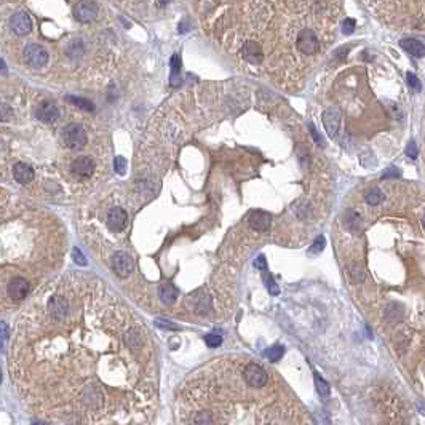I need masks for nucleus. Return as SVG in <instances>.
Masks as SVG:
<instances>
[{
    "instance_id": "c85d7f7f",
    "label": "nucleus",
    "mask_w": 425,
    "mask_h": 425,
    "mask_svg": "<svg viewBox=\"0 0 425 425\" xmlns=\"http://www.w3.org/2000/svg\"><path fill=\"white\" fill-rule=\"evenodd\" d=\"M114 170L120 176H123L126 173V160L123 157H115L114 158Z\"/></svg>"
},
{
    "instance_id": "a878e982",
    "label": "nucleus",
    "mask_w": 425,
    "mask_h": 425,
    "mask_svg": "<svg viewBox=\"0 0 425 425\" xmlns=\"http://www.w3.org/2000/svg\"><path fill=\"white\" fill-rule=\"evenodd\" d=\"M315 387H317V390H318V393H320V397H323V398H328V397H329L331 389H329V385H328L326 380L321 379L318 374H315Z\"/></svg>"
},
{
    "instance_id": "ea45409f",
    "label": "nucleus",
    "mask_w": 425,
    "mask_h": 425,
    "mask_svg": "<svg viewBox=\"0 0 425 425\" xmlns=\"http://www.w3.org/2000/svg\"><path fill=\"white\" fill-rule=\"evenodd\" d=\"M155 325H157L158 328H167V329H178V326H176V325L170 323V321H163V320H157V321H155Z\"/></svg>"
},
{
    "instance_id": "c9c22d12",
    "label": "nucleus",
    "mask_w": 425,
    "mask_h": 425,
    "mask_svg": "<svg viewBox=\"0 0 425 425\" xmlns=\"http://www.w3.org/2000/svg\"><path fill=\"white\" fill-rule=\"evenodd\" d=\"M309 130H310V133H312L313 141L317 142V145H320V147H325V141H323V138H321V135H320L318 131H317V128H315V125H313V123H310V125H309Z\"/></svg>"
},
{
    "instance_id": "f03ea898",
    "label": "nucleus",
    "mask_w": 425,
    "mask_h": 425,
    "mask_svg": "<svg viewBox=\"0 0 425 425\" xmlns=\"http://www.w3.org/2000/svg\"><path fill=\"white\" fill-rule=\"evenodd\" d=\"M296 48L299 53H302L305 56L315 54L320 50V40H318V35L315 34L313 29H310V27L299 29L298 35H296Z\"/></svg>"
},
{
    "instance_id": "4468645a",
    "label": "nucleus",
    "mask_w": 425,
    "mask_h": 425,
    "mask_svg": "<svg viewBox=\"0 0 425 425\" xmlns=\"http://www.w3.org/2000/svg\"><path fill=\"white\" fill-rule=\"evenodd\" d=\"M35 115H37L39 120L45 122V123H51V122H54L58 119V117H60V110H58V107L53 104V102L45 101V102H42V104L37 107Z\"/></svg>"
},
{
    "instance_id": "dca6fc26",
    "label": "nucleus",
    "mask_w": 425,
    "mask_h": 425,
    "mask_svg": "<svg viewBox=\"0 0 425 425\" xmlns=\"http://www.w3.org/2000/svg\"><path fill=\"white\" fill-rule=\"evenodd\" d=\"M13 176L20 184H27L34 179V170L27 163H16L13 167Z\"/></svg>"
},
{
    "instance_id": "393cba45",
    "label": "nucleus",
    "mask_w": 425,
    "mask_h": 425,
    "mask_svg": "<svg viewBox=\"0 0 425 425\" xmlns=\"http://www.w3.org/2000/svg\"><path fill=\"white\" fill-rule=\"evenodd\" d=\"M285 354V348L282 345H273V347H269L266 352H264V355L267 357V360L270 361H278Z\"/></svg>"
},
{
    "instance_id": "c756f323",
    "label": "nucleus",
    "mask_w": 425,
    "mask_h": 425,
    "mask_svg": "<svg viewBox=\"0 0 425 425\" xmlns=\"http://www.w3.org/2000/svg\"><path fill=\"white\" fill-rule=\"evenodd\" d=\"M406 80H408V85H409V86L414 88V91H420L422 83H420V80L417 79L416 74H413V72H408V74H406Z\"/></svg>"
},
{
    "instance_id": "7ed1b4c3",
    "label": "nucleus",
    "mask_w": 425,
    "mask_h": 425,
    "mask_svg": "<svg viewBox=\"0 0 425 425\" xmlns=\"http://www.w3.org/2000/svg\"><path fill=\"white\" fill-rule=\"evenodd\" d=\"M63 142L72 151H80L86 144V133L80 125L70 123L63 130Z\"/></svg>"
},
{
    "instance_id": "f8f14e48",
    "label": "nucleus",
    "mask_w": 425,
    "mask_h": 425,
    "mask_svg": "<svg viewBox=\"0 0 425 425\" xmlns=\"http://www.w3.org/2000/svg\"><path fill=\"white\" fill-rule=\"evenodd\" d=\"M95 171V162L90 157H79L72 163V173L79 178H90Z\"/></svg>"
},
{
    "instance_id": "ddd939ff",
    "label": "nucleus",
    "mask_w": 425,
    "mask_h": 425,
    "mask_svg": "<svg viewBox=\"0 0 425 425\" xmlns=\"http://www.w3.org/2000/svg\"><path fill=\"white\" fill-rule=\"evenodd\" d=\"M248 223H250L251 229L257 232H266L272 224V216L266 211H253L248 217Z\"/></svg>"
},
{
    "instance_id": "bb28decb",
    "label": "nucleus",
    "mask_w": 425,
    "mask_h": 425,
    "mask_svg": "<svg viewBox=\"0 0 425 425\" xmlns=\"http://www.w3.org/2000/svg\"><path fill=\"white\" fill-rule=\"evenodd\" d=\"M262 278H264V283H266V286H267V289H269L270 294H273V296H278V294H280V288L276 286V283H275V280H273L272 275L264 273Z\"/></svg>"
},
{
    "instance_id": "f704fd0d",
    "label": "nucleus",
    "mask_w": 425,
    "mask_h": 425,
    "mask_svg": "<svg viewBox=\"0 0 425 425\" xmlns=\"http://www.w3.org/2000/svg\"><path fill=\"white\" fill-rule=\"evenodd\" d=\"M323 248H325V237L320 235V237L313 242V245L310 246L309 253H320V251H323Z\"/></svg>"
},
{
    "instance_id": "58836bf2",
    "label": "nucleus",
    "mask_w": 425,
    "mask_h": 425,
    "mask_svg": "<svg viewBox=\"0 0 425 425\" xmlns=\"http://www.w3.org/2000/svg\"><path fill=\"white\" fill-rule=\"evenodd\" d=\"M254 267H256V269H261V270H266V269H267L266 257H264L262 254H261L259 257H256V261H254Z\"/></svg>"
},
{
    "instance_id": "1a4fd4ad",
    "label": "nucleus",
    "mask_w": 425,
    "mask_h": 425,
    "mask_svg": "<svg viewBox=\"0 0 425 425\" xmlns=\"http://www.w3.org/2000/svg\"><path fill=\"white\" fill-rule=\"evenodd\" d=\"M323 125H325V130L329 138H336L339 131V125H341V114L338 112V109L334 107H328L325 112H323Z\"/></svg>"
},
{
    "instance_id": "5701e85b",
    "label": "nucleus",
    "mask_w": 425,
    "mask_h": 425,
    "mask_svg": "<svg viewBox=\"0 0 425 425\" xmlns=\"http://www.w3.org/2000/svg\"><path fill=\"white\" fill-rule=\"evenodd\" d=\"M364 200H366V203H369V205H379V203H382L385 200V195L380 192L379 189H369L368 192L364 194Z\"/></svg>"
},
{
    "instance_id": "cd10ccee",
    "label": "nucleus",
    "mask_w": 425,
    "mask_h": 425,
    "mask_svg": "<svg viewBox=\"0 0 425 425\" xmlns=\"http://www.w3.org/2000/svg\"><path fill=\"white\" fill-rule=\"evenodd\" d=\"M8 336H10V331H8V326L5 321H0V348H5V344L8 341Z\"/></svg>"
},
{
    "instance_id": "9b49d317",
    "label": "nucleus",
    "mask_w": 425,
    "mask_h": 425,
    "mask_svg": "<svg viewBox=\"0 0 425 425\" xmlns=\"http://www.w3.org/2000/svg\"><path fill=\"white\" fill-rule=\"evenodd\" d=\"M29 289H31V286L24 278H13L7 286V292L13 301H23L27 296Z\"/></svg>"
},
{
    "instance_id": "f3484780",
    "label": "nucleus",
    "mask_w": 425,
    "mask_h": 425,
    "mask_svg": "<svg viewBox=\"0 0 425 425\" xmlns=\"http://www.w3.org/2000/svg\"><path fill=\"white\" fill-rule=\"evenodd\" d=\"M400 47L416 58H422L425 54V45L417 39H403L400 40Z\"/></svg>"
},
{
    "instance_id": "72a5a7b5",
    "label": "nucleus",
    "mask_w": 425,
    "mask_h": 425,
    "mask_svg": "<svg viewBox=\"0 0 425 425\" xmlns=\"http://www.w3.org/2000/svg\"><path fill=\"white\" fill-rule=\"evenodd\" d=\"M354 31H355V20H352V18L345 20L342 23V32L345 35H350V34H354Z\"/></svg>"
},
{
    "instance_id": "6ab92c4d",
    "label": "nucleus",
    "mask_w": 425,
    "mask_h": 425,
    "mask_svg": "<svg viewBox=\"0 0 425 425\" xmlns=\"http://www.w3.org/2000/svg\"><path fill=\"white\" fill-rule=\"evenodd\" d=\"M176 299H178V289H176V286L171 283L162 285V288H160V301L165 305H173Z\"/></svg>"
},
{
    "instance_id": "39448f33",
    "label": "nucleus",
    "mask_w": 425,
    "mask_h": 425,
    "mask_svg": "<svg viewBox=\"0 0 425 425\" xmlns=\"http://www.w3.org/2000/svg\"><path fill=\"white\" fill-rule=\"evenodd\" d=\"M24 58L29 66L43 67L48 63V51L43 47L37 45V43H31V45H27L24 50Z\"/></svg>"
},
{
    "instance_id": "b1692460",
    "label": "nucleus",
    "mask_w": 425,
    "mask_h": 425,
    "mask_svg": "<svg viewBox=\"0 0 425 425\" xmlns=\"http://www.w3.org/2000/svg\"><path fill=\"white\" fill-rule=\"evenodd\" d=\"M67 99H69L74 106H77V107H80V109H83V110H86V112H93V110H95V104H93V102L88 101V99H85V98L69 96Z\"/></svg>"
},
{
    "instance_id": "4c0bfd02",
    "label": "nucleus",
    "mask_w": 425,
    "mask_h": 425,
    "mask_svg": "<svg viewBox=\"0 0 425 425\" xmlns=\"http://www.w3.org/2000/svg\"><path fill=\"white\" fill-rule=\"evenodd\" d=\"M406 155L409 158H416L417 157V145H416V142H409L406 145Z\"/></svg>"
},
{
    "instance_id": "a19ab883",
    "label": "nucleus",
    "mask_w": 425,
    "mask_h": 425,
    "mask_svg": "<svg viewBox=\"0 0 425 425\" xmlns=\"http://www.w3.org/2000/svg\"><path fill=\"white\" fill-rule=\"evenodd\" d=\"M423 226H425V217H423Z\"/></svg>"
},
{
    "instance_id": "2eb2a0df",
    "label": "nucleus",
    "mask_w": 425,
    "mask_h": 425,
    "mask_svg": "<svg viewBox=\"0 0 425 425\" xmlns=\"http://www.w3.org/2000/svg\"><path fill=\"white\" fill-rule=\"evenodd\" d=\"M107 226L114 232H122L126 226V213L122 208H112L107 214Z\"/></svg>"
},
{
    "instance_id": "0eeeda50",
    "label": "nucleus",
    "mask_w": 425,
    "mask_h": 425,
    "mask_svg": "<svg viewBox=\"0 0 425 425\" xmlns=\"http://www.w3.org/2000/svg\"><path fill=\"white\" fill-rule=\"evenodd\" d=\"M133 267H135V264H133V259H131L128 254L125 253H117L112 259V269L114 272L122 276V278H126L131 272H133Z\"/></svg>"
},
{
    "instance_id": "aec40b11",
    "label": "nucleus",
    "mask_w": 425,
    "mask_h": 425,
    "mask_svg": "<svg viewBox=\"0 0 425 425\" xmlns=\"http://www.w3.org/2000/svg\"><path fill=\"white\" fill-rule=\"evenodd\" d=\"M345 224H347L350 232L360 233L361 232V216H360V213L355 211V210H348L345 213Z\"/></svg>"
},
{
    "instance_id": "4be33fe9",
    "label": "nucleus",
    "mask_w": 425,
    "mask_h": 425,
    "mask_svg": "<svg viewBox=\"0 0 425 425\" xmlns=\"http://www.w3.org/2000/svg\"><path fill=\"white\" fill-rule=\"evenodd\" d=\"M364 269L363 266H360V264H355V266H350L348 267V278H350V282H354V283H360L364 280Z\"/></svg>"
},
{
    "instance_id": "423d86ee",
    "label": "nucleus",
    "mask_w": 425,
    "mask_h": 425,
    "mask_svg": "<svg viewBox=\"0 0 425 425\" xmlns=\"http://www.w3.org/2000/svg\"><path fill=\"white\" fill-rule=\"evenodd\" d=\"M242 56L246 63L250 64H259L264 61V53L261 45L256 40H246L242 47Z\"/></svg>"
},
{
    "instance_id": "2f4dec72",
    "label": "nucleus",
    "mask_w": 425,
    "mask_h": 425,
    "mask_svg": "<svg viewBox=\"0 0 425 425\" xmlns=\"http://www.w3.org/2000/svg\"><path fill=\"white\" fill-rule=\"evenodd\" d=\"M11 115H13V110L8 104H5V102H0V122H7L11 119Z\"/></svg>"
},
{
    "instance_id": "20e7f679",
    "label": "nucleus",
    "mask_w": 425,
    "mask_h": 425,
    "mask_svg": "<svg viewBox=\"0 0 425 425\" xmlns=\"http://www.w3.org/2000/svg\"><path fill=\"white\" fill-rule=\"evenodd\" d=\"M243 380L245 382L253 387V389H262V387H266L267 382H269V376L267 373L264 371L259 364H254V363H250V364H246L245 368H243Z\"/></svg>"
},
{
    "instance_id": "e433bc0d",
    "label": "nucleus",
    "mask_w": 425,
    "mask_h": 425,
    "mask_svg": "<svg viewBox=\"0 0 425 425\" xmlns=\"http://www.w3.org/2000/svg\"><path fill=\"white\" fill-rule=\"evenodd\" d=\"M72 257H74L76 264H79V266H86V257L83 256V253L79 250V248H74V254H72Z\"/></svg>"
},
{
    "instance_id": "9d476101",
    "label": "nucleus",
    "mask_w": 425,
    "mask_h": 425,
    "mask_svg": "<svg viewBox=\"0 0 425 425\" xmlns=\"http://www.w3.org/2000/svg\"><path fill=\"white\" fill-rule=\"evenodd\" d=\"M98 14V5L95 2H79L74 7V16L80 23H91Z\"/></svg>"
},
{
    "instance_id": "f257e3e1",
    "label": "nucleus",
    "mask_w": 425,
    "mask_h": 425,
    "mask_svg": "<svg viewBox=\"0 0 425 425\" xmlns=\"http://www.w3.org/2000/svg\"><path fill=\"white\" fill-rule=\"evenodd\" d=\"M88 320L69 309L20 328L10 374L35 417L56 425H145L158 379L141 325Z\"/></svg>"
},
{
    "instance_id": "473e14b6",
    "label": "nucleus",
    "mask_w": 425,
    "mask_h": 425,
    "mask_svg": "<svg viewBox=\"0 0 425 425\" xmlns=\"http://www.w3.org/2000/svg\"><path fill=\"white\" fill-rule=\"evenodd\" d=\"M401 176V173H400V170L397 168V167H389L384 173H382V178H385V179H395V178H400Z\"/></svg>"
},
{
    "instance_id": "412c9836",
    "label": "nucleus",
    "mask_w": 425,
    "mask_h": 425,
    "mask_svg": "<svg viewBox=\"0 0 425 425\" xmlns=\"http://www.w3.org/2000/svg\"><path fill=\"white\" fill-rule=\"evenodd\" d=\"M181 60L178 54H174L171 58V77H170V83L173 86H178L181 83Z\"/></svg>"
},
{
    "instance_id": "7c9ffc66",
    "label": "nucleus",
    "mask_w": 425,
    "mask_h": 425,
    "mask_svg": "<svg viewBox=\"0 0 425 425\" xmlns=\"http://www.w3.org/2000/svg\"><path fill=\"white\" fill-rule=\"evenodd\" d=\"M205 342L208 344V347H219L223 344V338L219 334H207L205 336Z\"/></svg>"
},
{
    "instance_id": "6e6552de",
    "label": "nucleus",
    "mask_w": 425,
    "mask_h": 425,
    "mask_svg": "<svg viewBox=\"0 0 425 425\" xmlns=\"http://www.w3.org/2000/svg\"><path fill=\"white\" fill-rule=\"evenodd\" d=\"M10 27L14 31V34L18 35H26L31 32L32 29V21L29 18V14L24 13V11H18L14 13L11 20H10Z\"/></svg>"
},
{
    "instance_id": "a211bd4d",
    "label": "nucleus",
    "mask_w": 425,
    "mask_h": 425,
    "mask_svg": "<svg viewBox=\"0 0 425 425\" xmlns=\"http://www.w3.org/2000/svg\"><path fill=\"white\" fill-rule=\"evenodd\" d=\"M192 309L197 315H208L211 312V298L208 294H200L195 298Z\"/></svg>"
}]
</instances>
